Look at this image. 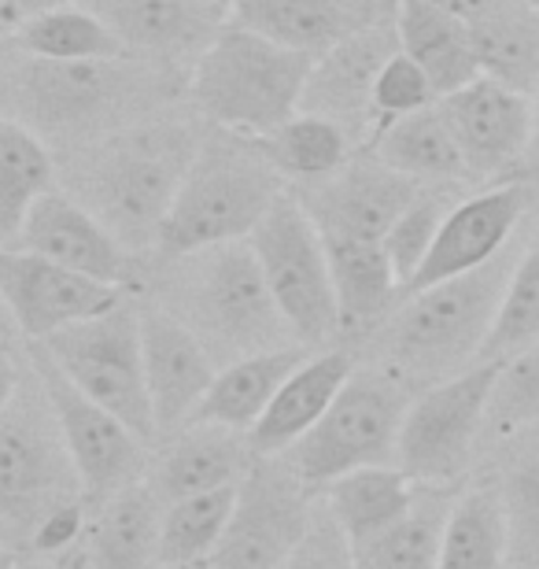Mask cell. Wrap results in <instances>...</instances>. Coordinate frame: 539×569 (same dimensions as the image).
<instances>
[{"mask_svg":"<svg viewBox=\"0 0 539 569\" xmlns=\"http://www.w3.org/2000/svg\"><path fill=\"white\" fill-rule=\"evenodd\" d=\"M141 351L156 440L167 443L192 422L218 373V362L203 340L159 303H141Z\"/></svg>","mask_w":539,"mask_h":569,"instance_id":"16","label":"cell"},{"mask_svg":"<svg viewBox=\"0 0 539 569\" xmlns=\"http://www.w3.org/2000/svg\"><path fill=\"white\" fill-rule=\"evenodd\" d=\"M248 244L292 337L311 351L332 345L340 337V318L337 296H332L329 252L300 197L285 189L251 230Z\"/></svg>","mask_w":539,"mask_h":569,"instance_id":"10","label":"cell"},{"mask_svg":"<svg viewBox=\"0 0 539 569\" xmlns=\"http://www.w3.org/2000/svg\"><path fill=\"white\" fill-rule=\"evenodd\" d=\"M396 38L410 60H415L432 82L436 97H447L455 89L480 78L473 30L469 22L455 19L451 11L436 8L432 0H403L396 11Z\"/></svg>","mask_w":539,"mask_h":569,"instance_id":"27","label":"cell"},{"mask_svg":"<svg viewBox=\"0 0 539 569\" xmlns=\"http://www.w3.org/2000/svg\"><path fill=\"white\" fill-rule=\"evenodd\" d=\"M30 370L38 373L74 470L82 477L86 503L100 507L111 496L141 485L148 470V443L97 400H89L41 345H30Z\"/></svg>","mask_w":539,"mask_h":569,"instance_id":"13","label":"cell"},{"mask_svg":"<svg viewBox=\"0 0 539 569\" xmlns=\"http://www.w3.org/2000/svg\"><path fill=\"white\" fill-rule=\"evenodd\" d=\"M396 49V22L348 33V38L337 41L329 52L315 60L300 111L322 116L355 133L366 119H373V82Z\"/></svg>","mask_w":539,"mask_h":569,"instance_id":"21","label":"cell"},{"mask_svg":"<svg viewBox=\"0 0 539 569\" xmlns=\"http://www.w3.org/2000/svg\"><path fill=\"white\" fill-rule=\"evenodd\" d=\"M222 4H233V0H222Z\"/></svg>","mask_w":539,"mask_h":569,"instance_id":"57","label":"cell"},{"mask_svg":"<svg viewBox=\"0 0 539 569\" xmlns=\"http://www.w3.org/2000/svg\"><path fill=\"white\" fill-rule=\"evenodd\" d=\"M315 60L226 22L192 63L189 97L218 130L259 141L300 111Z\"/></svg>","mask_w":539,"mask_h":569,"instance_id":"6","label":"cell"},{"mask_svg":"<svg viewBox=\"0 0 539 569\" xmlns=\"http://www.w3.org/2000/svg\"><path fill=\"white\" fill-rule=\"evenodd\" d=\"M447 211H451V203H447L440 192L421 189L418 197L407 203V211L392 222V230L385 233L381 248H385L388 263H392V270H396L399 284H403V292L410 289V281L418 278L421 263L429 259Z\"/></svg>","mask_w":539,"mask_h":569,"instance_id":"40","label":"cell"},{"mask_svg":"<svg viewBox=\"0 0 539 569\" xmlns=\"http://www.w3.org/2000/svg\"><path fill=\"white\" fill-rule=\"evenodd\" d=\"M499 499L510 529V566L539 569V432L513 448L502 470Z\"/></svg>","mask_w":539,"mask_h":569,"instance_id":"38","label":"cell"},{"mask_svg":"<svg viewBox=\"0 0 539 569\" xmlns=\"http://www.w3.org/2000/svg\"><path fill=\"white\" fill-rule=\"evenodd\" d=\"M159 100V74L141 60H33L0 74V116L27 122L41 138H104L133 127L141 108Z\"/></svg>","mask_w":539,"mask_h":569,"instance_id":"2","label":"cell"},{"mask_svg":"<svg viewBox=\"0 0 539 569\" xmlns=\"http://www.w3.org/2000/svg\"><path fill=\"white\" fill-rule=\"evenodd\" d=\"M529 208L532 186H525V181H507V186L485 189L477 197L451 203V211L443 214L440 233H436L432 252L421 263L418 278L410 281L407 292L429 289V284H440L447 278L469 274V270L491 263V259L510 248Z\"/></svg>","mask_w":539,"mask_h":569,"instance_id":"19","label":"cell"},{"mask_svg":"<svg viewBox=\"0 0 539 569\" xmlns=\"http://www.w3.org/2000/svg\"><path fill=\"white\" fill-rule=\"evenodd\" d=\"M418 488L399 466H366L351 470L326 485L318 499L326 503L329 518L348 537V543H359L373 532L396 526L399 518L415 507Z\"/></svg>","mask_w":539,"mask_h":569,"instance_id":"28","label":"cell"},{"mask_svg":"<svg viewBox=\"0 0 539 569\" xmlns=\"http://www.w3.org/2000/svg\"><path fill=\"white\" fill-rule=\"evenodd\" d=\"M237 488L197 492L163 507L159 515V566H203L233 515Z\"/></svg>","mask_w":539,"mask_h":569,"instance_id":"37","label":"cell"},{"mask_svg":"<svg viewBox=\"0 0 539 569\" xmlns=\"http://www.w3.org/2000/svg\"><path fill=\"white\" fill-rule=\"evenodd\" d=\"M11 562H16V555H11V551H4V548H0V566H11Z\"/></svg>","mask_w":539,"mask_h":569,"instance_id":"53","label":"cell"},{"mask_svg":"<svg viewBox=\"0 0 539 569\" xmlns=\"http://www.w3.org/2000/svg\"><path fill=\"white\" fill-rule=\"evenodd\" d=\"M426 186L396 174L373 152L351 156V163L318 186H303V211L311 214L326 241H385L392 222Z\"/></svg>","mask_w":539,"mask_h":569,"instance_id":"15","label":"cell"},{"mask_svg":"<svg viewBox=\"0 0 539 569\" xmlns=\"http://www.w3.org/2000/svg\"><path fill=\"white\" fill-rule=\"evenodd\" d=\"M525 4H529V8L536 11V16H539V0H525Z\"/></svg>","mask_w":539,"mask_h":569,"instance_id":"55","label":"cell"},{"mask_svg":"<svg viewBox=\"0 0 539 569\" xmlns=\"http://www.w3.org/2000/svg\"><path fill=\"white\" fill-rule=\"evenodd\" d=\"M510 529L499 488H469L451 499L436 569H507Z\"/></svg>","mask_w":539,"mask_h":569,"instance_id":"31","label":"cell"},{"mask_svg":"<svg viewBox=\"0 0 539 569\" xmlns=\"http://www.w3.org/2000/svg\"><path fill=\"white\" fill-rule=\"evenodd\" d=\"M311 356V348L289 345V348H273L259 351V356L233 359L226 367H218L208 396L200 400L197 415L189 426H222L237 432H251V426L259 422L262 411L273 403V396L285 381L292 378L296 367Z\"/></svg>","mask_w":539,"mask_h":569,"instance_id":"25","label":"cell"},{"mask_svg":"<svg viewBox=\"0 0 539 569\" xmlns=\"http://www.w3.org/2000/svg\"><path fill=\"white\" fill-rule=\"evenodd\" d=\"M229 22L307 56H322L355 33L337 0H233Z\"/></svg>","mask_w":539,"mask_h":569,"instance_id":"30","label":"cell"},{"mask_svg":"<svg viewBox=\"0 0 539 569\" xmlns=\"http://www.w3.org/2000/svg\"><path fill=\"white\" fill-rule=\"evenodd\" d=\"M373 156L385 167H392L396 174L418 181V186H447V181L469 178L466 159L455 144V133L440 116V104L403 116L377 130Z\"/></svg>","mask_w":539,"mask_h":569,"instance_id":"29","label":"cell"},{"mask_svg":"<svg viewBox=\"0 0 539 569\" xmlns=\"http://www.w3.org/2000/svg\"><path fill=\"white\" fill-rule=\"evenodd\" d=\"M451 499L455 492H447V488L421 485L415 507L396 526L351 543L355 569H436L440 532L447 510H451Z\"/></svg>","mask_w":539,"mask_h":569,"instance_id":"33","label":"cell"},{"mask_svg":"<svg viewBox=\"0 0 539 569\" xmlns=\"http://www.w3.org/2000/svg\"><path fill=\"white\" fill-rule=\"evenodd\" d=\"M0 292L11 307L19 337L27 340H49L67 326L111 311L130 296V289H114V284L74 274L49 259L4 244H0Z\"/></svg>","mask_w":539,"mask_h":569,"instance_id":"14","label":"cell"},{"mask_svg":"<svg viewBox=\"0 0 539 569\" xmlns=\"http://www.w3.org/2000/svg\"><path fill=\"white\" fill-rule=\"evenodd\" d=\"M8 22H11V16H8V4H4V0H0V33L8 30Z\"/></svg>","mask_w":539,"mask_h":569,"instance_id":"52","label":"cell"},{"mask_svg":"<svg viewBox=\"0 0 539 569\" xmlns=\"http://www.w3.org/2000/svg\"><path fill=\"white\" fill-rule=\"evenodd\" d=\"M326 241V237H322ZM340 337L377 333L403 300L392 263L377 241H326Z\"/></svg>","mask_w":539,"mask_h":569,"instance_id":"24","label":"cell"},{"mask_svg":"<svg viewBox=\"0 0 539 569\" xmlns=\"http://www.w3.org/2000/svg\"><path fill=\"white\" fill-rule=\"evenodd\" d=\"M11 248L114 289H130L133 281V252L67 189H49L33 203Z\"/></svg>","mask_w":539,"mask_h":569,"instance_id":"18","label":"cell"},{"mask_svg":"<svg viewBox=\"0 0 539 569\" xmlns=\"http://www.w3.org/2000/svg\"><path fill=\"white\" fill-rule=\"evenodd\" d=\"M436 104L455 133L469 178H496L529 159L532 97L480 74Z\"/></svg>","mask_w":539,"mask_h":569,"instance_id":"17","label":"cell"},{"mask_svg":"<svg viewBox=\"0 0 539 569\" xmlns=\"http://www.w3.org/2000/svg\"><path fill=\"white\" fill-rule=\"evenodd\" d=\"M267 163L278 170L285 181L296 186H318V181L332 178L337 170L351 163V133L311 111H296L289 122L259 138Z\"/></svg>","mask_w":539,"mask_h":569,"instance_id":"34","label":"cell"},{"mask_svg":"<svg viewBox=\"0 0 539 569\" xmlns=\"http://www.w3.org/2000/svg\"><path fill=\"white\" fill-rule=\"evenodd\" d=\"M11 569H82V548L67 559H16Z\"/></svg>","mask_w":539,"mask_h":569,"instance_id":"48","label":"cell"},{"mask_svg":"<svg viewBox=\"0 0 539 569\" xmlns=\"http://www.w3.org/2000/svg\"><path fill=\"white\" fill-rule=\"evenodd\" d=\"M432 4L443 8V11H451L455 19L469 22V27H477V22H488V19L502 16V11L521 8L525 0H432Z\"/></svg>","mask_w":539,"mask_h":569,"instance_id":"45","label":"cell"},{"mask_svg":"<svg viewBox=\"0 0 539 569\" xmlns=\"http://www.w3.org/2000/svg\"><path fill=\"white\" fill-rule=\"evenodd\" d=\"M19 329H16V318H11V307L4 300V292H0V345H8L11 337H16Z\"/></svg>","mask_w":539,"mask_h":569,"instance_id":"50","label":"cell"},{"mask_svg":"<svg viewBox=\"0 0 539 569\" xmlns=\"http://www.w3.org/2000/svg\"><path fill=\"white\" fill-rule=\"evenodd\" d=\"M0 348H4V345H0Z\"/></svg>","mask_w":539,"mask_h":569,"instance_id":"58","label":"cell"},{"mask_svg":"<svg viewBox=\"0 0 539 569\" xmlns=\"http://www.w3.org/2000/svg\"><path fill=\"white\" fill-rule=\"evenodd\" d=\"M518 252H502L469 274L407 292L381 326L385 359L403 381H443L480 362Z\"/></svg>","mask_w":539,"mask_h":569,"instance_id":"4","label":"cell"},{"mask_svg":"<svg viewBox=\"0 0 539 569\" xmlns=\"http://www.w3.org/2000/svg\"><path fill=\"white\" fill-rule=\"evenodd\" d=\"M16 44L22 56L33 60H60V63H82V60H130L114 33L104 27L89 4L56 8L44 16H30L19 22Z\"/></svg>","mask_w":539,"mask_h":569,"instance_id":"35","label":"cell"},{"mask_svg":"<svg viewBox=\"0 0 539 569\" xmlns=\"http://www.w3.org/2000/svg\"><path fill=\"white\" fill-rule=\"evenodd\" d=\"M104 19L130 60L181 63L200 52L229 22L222 0H86Z\"/></svg>","mask_w":539,"mask_h":569,"instance_id":"20","label":"cell"},{"mask_svg":"<svg viewBox=\"0 0 539 569\" xmlns=\"http://www.w3.org/2000/svg\"><path fill=\"white\" fill-rule=\"evenodd\" d=\"M8 4V16L11 22H22L30 16H44V11H56V8H74V4H86V0H4Z\"/></svg>","mask_w":539,"mask_h":569,"instance_id":"47","label":"cell"},{"mask_svg":"<svg viewBox=\"0 0 539 569\" xmlns=\"http://www.w3.org/2000/svg\"><path fill=\"white\" fill-rule=\"evenodd\" d=\"M251 462H256V451H251L248 432L222 426H186L178 437L167 440L152 477H148V488L167 507L197 492L237 488Z\"/></svg>","mask_w":539,"mask_h":569,"instance_id":"22","label":"cell"},{"mask_svg":"<svg viewBox=\"0 0 539 569\" xmlns=\"http://www.w3.org/2000/svg\"><path fill=\"white\" fill-rule=\"evenodd\" d=\"M436 100L440 97H436L426 71H421L403 49H396L388 56L381 74H377V82H373V119L381 122V127L403 116H415V111H426Z\"/></svg>","mask_w":539,"mask_h":569,"instance_id":"42","label":"cell"},{"mask_svg":"<svg viewBox=\"0 0 539 569\" xmlns=\"http://www.w3.org/2000/svg\"><path fill=\"white\" fill-rule=\"evenodd\" d=\"M532 170H539V86L532 93V144H529V159H525Z\"/></svg>","mask_w":539,"mask_h":569,"instance_id":"49","label":"cell"},{"mask_svg":"<svg viewBox=\"0 0 539 569\" xmlns=\"http://www.w3.org/2000/svg\"><path fill=\"white\" fill-rule=\"evenodd\" d=\"M22 389V367H19V359L11 356L8 348H0V411L16 400Z\"/></svg>","mask_w":539,"mask_h":569,"instance_id":"46","label":"cell"},{"mask_svg":"<svg viewBox=\"0 0 539 569\" xmlns=\"http://www.w3.org/2000/svg\"><path fill=\"white\" fill-rule=\"evenodd\" d=\"M8 56H11V41L0 33V74H4V67H8Z\"/></svg>","mask_w":539,"mask_h":569,"instance_id":"51","label":"cell"},{"mask_svg":"<svg viewBox=\"0 0 539 569\" xmlns=\"http://www.w3.org/2000/svg\"><path fill=\"white\" fill-rule=\"evenodd\" d=\"M499 378V362L480 359L473 367L432 381L410 400L399 429L396 466L415 485L447 488L473 462L477 440L488 429V403Z\"/></svg>","mask_w":539,"mask_h":569,"instance_id":"11","label":"cell"},{"mask_svg":"<svg viewBox=\"0 0 539 569\" xmlns=\"http://www.w3.org/2000/svg\"><path fill=\"white\" fill-rule=\"evenodd\" d=\"M159 515H163V503L148 481L93 507L82 540V569H156Z\"/></svg>","mask_w":539,"mask_h":569,"instance_id":"26","label":"cell"},{"mask_svg":"<svg viewBox=\"0 0 539 569\" xmlns=\"http://www.w3.org/2000/svg\"><path fill=\"white\" fill-rule=\"evenodd\" d=\"M318 492L303 485L285 455H256L237 485L233 515L203 569H285L303 543Z\"/></svg>","mask_w":539,"mask_h":569,"instance_id":"12","label":"cell"},{"mask_svg":"<svg viewBox=\"0 0 539 569\" xmlns=\"http://www.w3.org/2000/svg\"><path fill=\"white\" fill-rule=\"evenodd\" d=\"M200 138L186 122H133L86 148L74 189L130 252L156 248L170 203L186 181Z\"/></svg>","mask_w":539,"mask_h":569,"instance_id":"1","label":"cell"},{"mask_svg":"<svg viewBox=\"0 0 539 569\" xmlns=\"http://www.w3.org/2000/svg\"><path fill=\"white\" fill-rule=\"evenodd\" d=\"M281 192L285 178L267 163L259 141L237 133L203 141L159 226L152 252L167 263L200 248L248 241Z\"/></svg>","mask_w":539,"mask_h":569,"instance_id":"5","label":"cell"},{"mask_svg":"<svg viewBox=\"0 0 539 569\" xmlns=\"http://www.w3.org/2000/svg\"><path fill=\"white\" fill-rule=\"evenodd\" d=\"M355 359L343 348L311 351L289 381L281 385L273 403L262 411V418L251 426L248 440L256 455H285L292 443H300L311 432L322 415L332 407L343 385L351 381Z\"/></svg>","mask_w":539,"mask_h":569,"instance_id":"23","label":"cell"},{"mask_svg":"<svg viewBox=\"0 0 539 569\" xmlns=\"http://www.w3.org/2000/svg\"><path fill=\"white\" fill-rule=\"evenodd\" d=\"M532 340H539V226L529 237V244L518 252L499 318L491 326V337L485 351H480V359L502 362L525 345H532Z\"/></svg>","mask_w":539,"mask_h":569,"instance_id":"39","label":"cell"},{"mask_svg":"<svg viewBox=\"0 0 539 569\" xmlns=\"http://www.w3.org/2000/svg\"><path fill=\"white\" fill-rule=\"evenodd\" d=\"M337 4L355 30H366V27H388V22H396V11L403 0H337Z\"/></svg>","mask_w":539,"mask_h":569,"instance_id":"44","label":"cell"},{"mask_svg":"<svg viewBox=\"0 0 539 569\" xmlns=\"http://www.w3.org/2000/svg\"><path fill=\"white\" fill-rule=\"evenodd\" d=\"M56 189V159L41 133L0 116V244L11 248L30 208Z\"/></svg>","mask_w":539,"mask_h":569,"instance_id":"32","label":"cell"},{"mask_svg":"<svg viewBox=\"0 0 539 569\" xmlns=\"http://www.w3.org/2000/svg\"><path fill=\"white\" fill-rule=\"evenodd\" d=\"M410 407L407 381L396 373H351L332 407L300 443L285 451L311 492L366 466H396L399 429Z\"/></svg>","mask_w":539,"mask_h":569,"instance_id":"8","label":"cell"},{"mask_svg":"<svg viewBox=\"0 0 539 569\" xmlns=\"http://www.w3.org/2000/svg\"><path fill=\"white\" fill-rule=\"evenodd\" d=\"M156 569H203V566H156Z\"/></svg>","mask_w":539,"mask_h":569,"instance_id":"54","label":"cell"},{"mask_svg":"<svg viewBox=\"0 0 539 569\" xmlns=\"http://www.w3.org/2000/svg\"><path fill=\"white\" fill-rule=\"evenodd\" d=\"M167 311L203 340L218 367L259 351L300 345L281 318L248 241L167 259Z\"/></svg>","mask_w":539,"mask_h":569,"instance_id":"3","label":"cell"},{"mask_svg":"<svg viewBox=\"0 0 539 569\" xmlns=\"http://www.w3.org/2000/svg\"><path fill=\"white\" fill-rule=\"evenodd\" d=\"M49 351V359L97 400L122 426H130L148 448H156V422L144 385V351H141V303L126 296L111 311L67 326L49 340H30Z\"/></svg>","mask_w":539,"mask_h":569,"instance_id":"9","label":"cell"},{"mask_svg":"<svg viewBox=\"0 0 539 569\" xmlns=\"http://www.w3.org/2000/svg\"><path fill=\"white\" fill-rule=\"evenodd\" d=\"M11 566H16V562H11ZM11 566H0V569H11Z\"/></svg>","mask_w":539,"mask_h":569,"instance_id":"56","label":"cell"},{"mask_svg":"<svg viewBox=\"0 0 539 569\" xmlns=\"http://www.w3.org/2000/svg\"><path fill=\"white\" fill-rule=\"evenodd\" d=\"M285 569H355L351 543L337 529V521L329 518L322 499H318V507H315L311 529H307L303 543L296 548L292 559L285 562Z\"/></svg>","mask_w":539,"mask_h":569,"instance_id":"43","label":"cell"},{"mask_svg":"<svg viewBox=\"0 0 539 569\" xmlns=\"http://www.w3.org/2000/svg\"><path fill=\"white\" fill-rule=\"evenodd\" d=\"M469 30H473L480 74L532 97L539 86V16L536 11L529 4H521L488 22H477V27H469Z\"/></svg>","mask_w":539,"mask_h":569,"instance_id":"36","label":"cell"},{"mask_svg":"<svg viewBox=\"0 0 539 569\" xmlns=\"http://www.w3.org/2000/svg\"><path fill=\"white\" fill-rule=\"evenodd\" d=\"M539 426V340L499 362L488 403V429L521 432Z\"/></svg>","mask_w":539,"mask_h":569,"instance_id":"41","label":"cell"},{"mask_svg":"<svg viewBox=\"0 0 539 569\" xmlns=\"http://www.w3.org/2000/svg\"><path fill=\"white\" fill-rule=\"evenodd\" d=\"M78 499H86L82 477L30 370L19 396L0 411V548L22 559L33 532Z\"/></svg>","mask_w":539,"mask_h":569,"instance_id":"7","label":"cell"}]
</instances>
